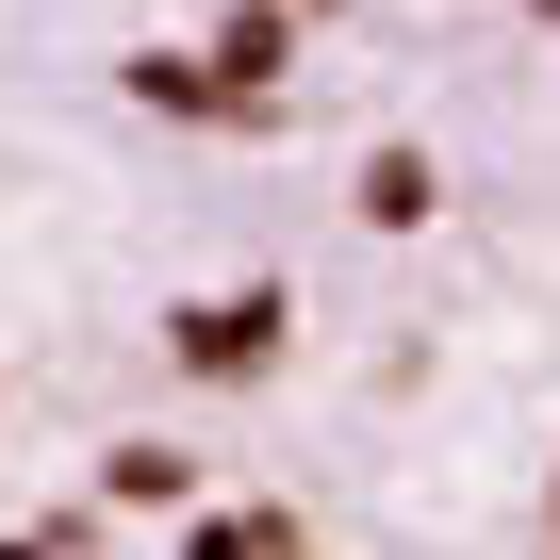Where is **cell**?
Instances as JSON below:
<instances>
[{
	"mask_svg": "<svg viewBox=\"0 0 560 560\" xmlns=\"http://www.w3.org/2000/svg\"><path fill=\"white\" fill-rule=\"evenodd\" d=\"M330 0H0V527H247L198 412L298 363V264H198V165L298 132Z\"/></svg>",
	"mask_w": 560,
	"mask_h": 560,
	"instance_id": "obj_1",
	"label": "cell"
}]
</instances>
